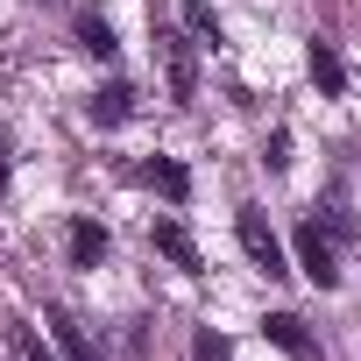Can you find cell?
<instances>
[{
	"label": "cell",
	"mask_w": 361,
	"mask_h": 361,
	"mask_svg": "<svg viewBox=\"0 0 361 361\" xmlns=\"http://www.w3.org/2000/svg\"><path fill=\"white\" fill-rule=\"evenodd\" d=\"M78 43H85V50H92L99 64H106V57L121 50V36H114V22H106V15H92V8L78 15Z\"/></svg>",
	"instance_id": "obj_8"
},
{
	"label": "cell",
	"mask_w": 361,
	"mask_h": 361,
	"mask_svg": "<svg viewBox=\"0 0 361 361\" xmlns=\"http://www.w3.org/2000/svg\"><path fill=\"white\" fill-rule=\"evenodd\" d=\"M128 114H135V92H128V85L92 92V121H106V128H114V121H128Z\"/></svg>",
	"instance_id": "obj_12"
},
{
	"label": "cell",
	"mask_w": 361,
	"mask_h": 361,
	"mask_svg": "<svg viewBox=\"0 0 361 361\" xmlns=\"http://www.w3.org/2000/svg\"><path fill=\"white\" fill-rule=\"evenodd\" d=\"M156 248H163L177 269H199V241H192L185 227H177V220H156Z\"/></svg>",
	"instance_id": "obj_7"
},
{
	"label": "cell",
	"mask_w": 361,
	"mask_h": 361,
	"mask_svg": "<svg viewBox=\"0 0 361 361\" xmlns=\"http://www.w3.org/2000/svg\"><path fill=\"white\" fill-rule=\"evenodd\" d=\"M185 29H192L199 43H220V15L206 8V0H185Z\"/></svg>",
	"instance_id": "obj_13"
},
{
	"label": "cell",
	"mask_w": 361,
	"mask_h": 361,
	"mask_svg": "<svg viewBox=\"0 0 361 361\" xmlns=\"http://www.w3.org/2000/svg\"><path fill=\"white\" fill-rule=\"evenodd\" d=\"M50 340L64 347V361H99V347H92V333H85V326H78V319H71L64 305L50 312Z\"/></svg>",
	"instance_id": "obj_6"
},
{
	"label": "cell",
	"mask_w": 361,
	"mask_h": 361,
	"mask_svg": "<svg viewBox=\"0 0 361 361\" xmlns=\"http://www.w3.org/2000/svg\"><path fill=\"white\" fill-rule=\"evenodd\" d=\"M192 354H199V361H234V347H227V340H220V333H213V326H206V333H199V347H192Z\"/></svg>",
	"instance_id": "obj_14"
},
{
	"label": "cell",
	"mask_w": 361,
	"mask_h": 361,
	"mask_svg": "<svg viewBox=\"0 0 361 361\" xmlns=\"http://www.w3.org/2000/svg\"><path fill=\"white\" fill-rule=\"evenodd\" d=\"M99 255H106V227H99V220H71V262L92 269Z\"/></svg>",
	"instance_id": "obj_9"
},
{
	"label": "cell",
	"mask_w": 361,
	"mask_h": 361,
	"mask_svg": "<svg viewBox=\"0 0 361 361\" xmlns=\"http://www.w3.org/2000/svg\"><path fill=\"white\" fill-rule=\"evenodd\" d=\"M156 43H163V71H170V99H192V92H199V64H192V36H177V29H163Z\"/></svg>",
	"instance_id": "obj_3"
},
{
	"label": "cell",
	"mask_w": 361,
	"mask_h": 361,
	"mask_svg": "<svg viewBox=\"0 0 361 361\" xmlns=\"http://www.w3.org/2000/svg\"><path fill=\"white\" fill-rule=\"evenodd\" d=\"M312 85H319L326 99H340V92H347V71H340V57H333L326 43H312Z\"/></svg>",
	"instance_id": "obj_11"
},
{
	"label": "cell",
	"mask_w": 361,
	"mask_h": 361,
	"mask_svg": "<svg viewBox=\"0 0 361 361\" xmlns=\"http://www.w3.org/2000/svg\"><path fill=\"white\" fill-rule=\"evenodd\" d=\"M298 269H305L319 290H333V283H340V255H333V241H326V227H319V220H305V227H298Z\"/></svg>",
	"instance_id": "obj_2"
},
{
	"label": "cell",
	"mask_w": 361,
	"mask_h": 361,
	"mask_svg": "<svg viewBox=\"0 0 361 361\" xmlns=\"http://www.w3.org/2000/svg\"><path fill=\"white\" fill-rule=\"evenodd\" d=\"M0 192H8V142H0Z\"/></svg>",
	"instance_id": "obj_15"
},
{
	"label": "cell",
	"mask_w": 361,
	"mask_h": 361,
	"mask_svg": "<svg viewBox=\"0 0 361 361\" xmlns=\"http://www.w3.org/2000/svg\"><path fill=\"white\" fill-rule=\"evenodd\" d=\"M234 234H241V248H248V262H255L262 276H283V241H276V227H269L255 206L234 213Z\"/></svg>",
	"instance_id": "obj_1"
},
{
	"label": "cell",
	"mask_w": 361,
	"mask_h": 361,
	"mask_svg": "<svg viewBox=\"0 0 361 361\" xmlns=\"http://www.w3.org/2000/svg\"><path fill=\"white\" fill-rule=\"evenodd\" d=\"M262 333H269L290 361H319V347H312V333H305V319H298V312H269V319H262Z\"/></svg>",
	"instance_id": "obj_4"
},
{
	"label": "cell",
	"mask_w": 361,
	"mask_h": 361,
	"mask_svg": "<svg viewBox=\"0 0 361 361\" xmlns=\"http://www.w3.org/2000/svg\"><path fill=\"white\" fill-rule=\"evenodd\" d=\"M142 185H156L163 199H192V170L177 163V156H149L142 163Z\"/></svg>",
	"instance_id": "obj_5"
},
{
	"label": "cell",
	"mask_w": 361,
	"mask_h": 361,
	"mask_svg": "<svg viewBox=\"0 0 361 361\" xmlns=\"http://www.w3.org/2000/svg\"><path fill=\"white\" fill-rule=\"evenodd\" d=\"M8 361H57V354L43 347V333L29 319H8Z\"/></svg>",
	"instance_id": "obj_10"
}]
</instances>
